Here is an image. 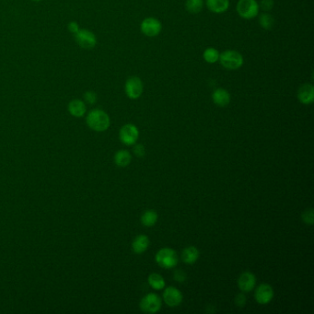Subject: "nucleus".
<instances>
[{
	"label": "nucleus",
	"instance_id": "f257e3e1",
	"mask_svg": "<svg viewBox=\"0 0 314 314\" xmlns=\"http://www.w3.org/2000/svg\"><path fill=\"white\" fill-rule=\"evenodd\" d=\"M86 122L90 129L96 132L106 131L111 125L109 116L104 111L100 109L90 111L87 116Z\"/></svg>",
	"mask_w": 314,
	"mask_h": 314
},
{
	"label": "nucleus",
	"instance_id": "f03ea898",
	"mask_svg": "<svg viewBox=\"0 0 314 314\" xmlns=\"http://www.w3.org/2000/svg\"><path fill=\"white\" fill-rule=\"evenodd\" d=\"M220 64L226 69L236 70L243 66L244 64V57L241 53L235 50H227L219 55Z\"/></svg>",
	"mask_w": 314,
	"mask_h": 314
},
{
	"label": "nucleus",
	"instance_id": "7ed1b4c3",
	"mask_svg": "<svg viewBox=\"0 0 314 314\" xmlns=\"http://www.w3.org/2000/svg\"><path fill=\"white\" fill-rule=\"evenodd\" d=\"M156 262L160 267L172 269L178 263V255L175 251L171 248H163L156 253Z\"/></svg>",
	"mask_w": 314,
	"mask_h": 314
},
{
	"label": "nucleus",
	"instance_id": "20e7f679",
	"mask_svg": "<svg viewBox=\"0 0 314 314\" xmlns=\"http://www.w3.org/2000/svg\"><path fill=\"white\" fill-rule=\"evenodd\" d=\"M236 9L243 19H251L259 14L260 6L256 0H239Z\"/></svg>",
	"mask_w": 314,
	"mask_h": 314
},
{
	"label": "nucleus",
	"instance_id": "39448f33",
	"mask_svg": "<svg viewBox=\"0 0 314 314\" xmlns=\"http://www.w3.org/2000/svg\"><path fill=\"white\" fill-rule=\"evenodd\" d=\"M139 136V131L138 128L135 126V125L132 124H126L120 129L119 132V137L123 144L126 146H132L135 145Z\"/></svg>",
	"mask_w": 314,
	"mask_h": 314
},
{
	"label": "nucleus",
	"instance_id": "423d86ee",
	"mask_svg": "<svg viewBox=\"0 0 314 314\" xmlns=\"http://www.w3.org/2000/svg\"><path fill=\"white\" fill-rule=\"evenodd\" d=\"M143 90H144V85L139 77H129L125 85L126 94L131 100L138 99L141 96Z\"/></svg>",
	"mask_w": 314,
	"mask_h": 314
},
{
	"label": "nucleus",
	"instance_id": "0eeeda50",
	"mask_svg": "<svg viewBox=\"0 0 314 314\" xmlns=\"http://www.w3.org/2000/svg\"><path fill=\"white\" fill-rule=\"evenodd\" d=\"M161 308V300L155 293L145 296L140 302V309L145 314H156Z\"/></svg>",
	"mask_w": 314,
	"mask_h": 314
},
{
	"label": "nucleus",
	"instance_id": "6e6552de",
	"mask_svg": "<svg viewBox=\"0 0 314 314\" xmlns=\"http://www.w3.org/2000/svg\"><path fill=\"white\" fill-rule=\"evenodd\" d=\"M140 30L142 33L148 37H156L161 32L162 25L159 19L153 17H149L142 20Z\"/></svg>",
	"mask_w": 314,
	"mask_h": 314
},
{
	"label": "nucleus",
	"instance_id": "1a4fd4ad",
	"mask_svg": "<svg viewBox=\"0 0 314 314\" xmlns=\"http://www.w3.org/2000/svg\"><path fill=\"white\" fill-rule=\"evenodd\" d=\"M75 38L78 45L85 49H92L96 46V35L89 30L79 29V31L75 34Z\"/></svg>",
	"mask_w": 314,
	"mask_h": 314
},
{
	"label": "nucleus",
	"instance_id": "9d476101",
	"mask_svg": "<svg viewBox=\"0 0 314 314\" xmlns=\"http://www.w3.org/2000/svg\"><path fill=\"white\" fill-rule=\"evenodd\" d=\"M163 300L169 307H177L183 302V294L179 289L174 287L167 288L163 292Z\"/></svg>",
	"mask_w": 314,
	"mask_h": 314
},
{
	"label": "nucleus",
	"instance_id": "9b49d317",
	"mask_svg": "<svg viewBox=\"0 0 314 314\" xmlns=\"http://www.w3.org/2000/svg\"><path fill=\"white\" fill-rule=\"evenodd\" d=\"M254 298L259 304H267L274 298V289L268 284H261L255 290Z\"/></svg>",
	"mask_w": 314,
	"mask_h": 314
},
{
	"label": "nucleus",
	"instance_id": "f8f14e48",
	"mask_svg": "<svg viewBox=\"0 0 314 314\" xmlns=\"http://www.w3.org/2000/svg\"><path fill=\"white\" fill-rule=\"evenodd\" d=\"M256 277L251 272H244L238 279V287L243 292H250L254 289Z\"/></svg>",
	"mask_w": 314,
	"mask_h": 314
},
{
	"label": "nucleus",
	"instance_id": "ddd939ff",
	"mask_svg": "<svg viewBox=\"0 0 314 314\" xmlns=\"http://www.w3.org/2000/svg\"><path fill=\"white\" fill-rule=\"evenodd\" d=\"M298 99L302 104H312L314 101V87L313 84H303L298 90Z\"/></svg>",
	"mask_w": 314,
	"mask_h": 314
},
{
	"label": "nucleus",
	"instance_id": "4468645a",
	"mask_svg": "<svg viewBox=\"0 0 314 314\" xmlns=\"http://www.w3.org/2000/svg\"><path fill=\"white\" fill-rule=\"evenodd\" d=\"M212 100L219 107H226L231 103V94L228 90L218 88L212 93Z\"/></svg>",
	"mask_w": 314,
	"mask_h": 314
},
{
	"label": "nucleus",
	"instance_id": "2eb2a0df",
	"mask_svg": "<svg viewBox=\"0 0 314 314\" xmlns=\"http://www.w3.org/2000/svg\"><path fill=\"white\" fill-rule=\"evenodd\" d=\"M205 5L211 12L221 14L229 9L230 0H205Z\"/></svg>",
	"mask_w": 314,
	"mask_h": 314
},
{
	"label": "nucleus",
	"instance_id": "dca6fc26",
	"mask_svg": "<svg viewBox=\"0 0 314 314\" xmlns=\"http://www.w3.org/2000/svg\"><path fill=\"white\" fill-rule=\"evenodd\" d=\"M67 109H68V112L71 116L79 118V117H82L86 114L87 107H86L85 103L82 102L81 100L76 99V100H73L68 103Z\"/></svg>",
	"mask_w": 314,
	"mask_h": 314
},
{
	"label": "nucleus",
	"instance_id": "f3484780",
	"mask_svg": "<svg viewBox=\"0 0 314 314\" xmlns=\"http://www.w3.org/2000/svg\"><path fill=\"white\" fill-rule=\"evenodd\" d=\"M149 239L146 235H139L135 238L132 244V248L135 253L137 254H141L143 252H145L148 250V246H149Z\"/></svg>",
	"mask_w": 314,
	"mask_h": 314
},
{
	"label": "nucleus",
	"instance_id": "a211bd4d",
	"mask_svg": "<svg viewBox=\"0 0 314 314\" xmlns=\"http://www.w3.org/2000/svg\"><path fill=\"white\" fill-rule=\"evenodd\" d=\"M198 258L199 251L194 246L186 247V249L183 251L182 259L187 264H193L198 260Z\"/></svg>",
	"mask_w": 314,
	"mask_h": 314
},
{
	"label": "nucleus",
	"instance_id": "6ab92c4d",
	"mask_svg": "<svg viewBox=\"0 0 314 314\" xmlns=\"http://www.w3.org/2000/svg\"><path fill=\"white\" fill-rule=\"evenodd\" d=\"M132 160V156L130 152L126 149H121L115 155V162L116 165L121 168L128 166Z\"/></svg>",
	"mask_w": 314,
	"mask_h": 314
},
{
	"label": "nucleus",
	"instance_id": "aec40b11",
	"mask_svg": "<svg viewBox=\"0 0 314 314\" xmlns=\"http://www.w3.org/2000/svg\"><path fill=\"white\" fill-rule=\"evenodd\" d=\"M148 281L149 286L155 290H160V289H164L165 287L164 278L157 273L150 274L148 276Z\"/></svg>",
	"mask_w": 314,
	"mask_h": 314
},
{
	"label": "nucleus",
	"instance_id": "412c9836",
	"mask_svg": "<svg viewBox=\"0 0 314 314\" xmlns=\"http://www.w3.org/2000/svg\"><path fill=\"white\" fill-rule=\"evenodd\" d=\"M158 221V214L155 210H147L144 212L141 217V223L145 227L150 228Z\"/></svg>",
	"mask_w": 314,
	"mask_h": 314
},
{
	"label": "nucleus",
	"instance_id": "4be33fe9",
	"mask_svg": "<svg viewBox=\"0 0 314 314\" xmlns=\"http://www.w3.org/2000/svg\"><path fill=\"white\" fill-rule=\"evenodd\" d=\"M219 52L213 47L206 48L204 54H203V58L206 63L208 64H215L219 60Z\"/></svg>",
	"mask_w": 314,
	"mask_h": 314
},
{
	"label": "nucleus",
	"instance_id": "5701e85b",
	"mask_svg": "<svg viewBox=\"0 0 314 314\" xmlns=\"http://www.w3.org/2000/svg\"><path fill=\"white\" fill-rule=\"evenodd\" d=\"M204 0H186V7L188 12L197 14L203 9Z\"/></svg>",
	"mask_w": 314,
	"mask_h": 314
},
{
	"label": "nucleus",
	"instance_id": "b1692460",
	"mask_svg": "<svg viewBox=\"0 0 314 314\" xmlns=\"http://www.w3.org/2000/svg\"><path fill=\"white\" fill-rule=\"evenodd\" d=\"M259 23L263 29L269 31L275 25V19L268 13H263L259 18Z\"/></svg>",
	"mask_w": 314,
	"mask_h": 314
},
{
	"label": "nucleus",
	"instance_id": "393cba45",
	"mask_svg": "<svg viewBox=\"0 0 314 314\" xmlns=\"http://www.w3.org/2000/svg\"><path fill=\"white\" fill-rule=\"evenodd\" d=\"M302 219H303V221H304V222H305L306 224H314V209H313V208H310V209H307V210H305V211H304V213L302 214Z\"/></svg>",
	"mask_w": 314,
	"mask_h": 314
},
{
	"label": "nucleus",
	"instance_id": "a878e982",
	"mask_svg": "<svg viewBox=\"0 0 314 314\" xmlns=\"http://www.w3.org/2000/svg\"><path fill=\"white\" fill-rule=\"evenodd\" d=\"M84 99L86 101V103H90V104H94L97 102V94L94 91L89 90L85 93Z\"/></svg>",
	"mask_w": 314,
	"mask_h": 314
},
{
	"label": "nucleus",
	"instance_id": "bb28decb",
	"mask_svg": "<svg viewBox=\"0 0 314 314\" xmlns=\"http://www.w3.org/2000/svg\"><path fill=\"white\" fill-rule=\"evenodd\" d=\"M275 5L274 0H261V4L259 6L263 8L264 11H270Z\"/></svg>",
	"mask_w": 314,
	"mask_h": 314
},
{
	"label": "nucleus",
	"instance_id": "cd10ccee",
	"mask_svg": "<svg viewBox=\"0 0 314 314\" xmlns=\"http://www.w3.org/2000/svg\"><path fill=\"white\" fill-rule=\"evenodd\" d=\"M173 278L178 282H184L186 281V274L183 270H176L173 273Z\"/></svg>",
	"mask_w": 314,
	"mask_h": 314
},
{
	"label": "nucleus",
	"instance_id": "c85d7f7f",
	"mask_svg": "<svg viewBox=\"0 0 314 314\" xmlns=\"http://www.w3.org/2000/svg\"><path fill=\"white\" fill-rule=\"evenodd\" d=\"M235 303L237 305L238 307L240 308H243L244 307V305L246 304V297L244 295V293H239L236 298H235Z\"/></svg>",
	"mask_w": 314,
	"mask_h": 314
},
{
	"label": "nucleus",
	"instance_id": "c756f323",
	"mask_svg": "<svg viewBox=\"0 0 314 314\" xmlns=\"http://www.w3.org/2000/svg\"><path fill=\"white\" fill-rule=\"evenodd\" d=\"M134 154L137 157H143L145 155V148L141 144H136L133 148Z\"/></svg>",
	"mask_w": 314,
	"mask_h": 314
},
{
	"label": "nucleus",
	"instance_id": "7c9ffc66",
	"mask_svg": "<svg viewBox=\"0 0 314 314\" xmlns=\"http://www.w3.org/2000/svg\"><path fill=\"white\" fill-rule=\"evenodd\" d=\"M67 28H68V30H69V32L71 33H73V34H76L78 31H79V26L77 24L76 21H71L68 23V25H67Z\"/></svg>",
	"mask_w": 314,
	"mask_h": 314
},
{
	"label": "nucleus",
	"instance_id": "2f4dec72",
	"mask_svg": "<svg viewBox=\"0 0 314 314\" xmlns=\"http://www.w3.org/2000/svg\"><path fill=\"white\" fill-rule=\"evenodd\" d=\"M32 1H36V2H39V1H42V0H32Z\"/></svg>",
	"mask_w": 314,
	"mask_h": 314
}]
</instances>
